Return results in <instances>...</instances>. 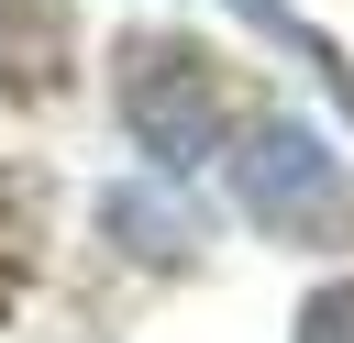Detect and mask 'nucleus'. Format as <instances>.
Wrapping results in <instances>:
<instances>
[{
    "mask_svg": "<svg viewBox=\"0 0 354 343\" xmlns=\"http://www.w3.org/2000/svg\"><path fill=\"white\" fill-rule=\"evenodd\" d=\"M299 343H354V277H343V288H321V299L299 310Z\"/></svg>",
    "mask_w": 354,
    "mask_h": 343,
    "instance_id": "4",
    "label": "nucleus"
},
{
    "mask_svg": "<svg viewBox=\"0 0 354 343\" xmlns=\"http://www.w3.org/2000/svg\"><path fill=\"white\" fill-rule=\"evenodd\" d=\"M232 188L266 232H343V166L321 155L310 122H254L232 155Z\"/></svg>",
    "mask_w": 354,
    "mask_h": 343,
    "instance_id": "2",
    "label": "nucleus"
},
{
    "mask_svg": "<svg viewBox=\"0 0 354 343\" xmlns=\"http://www.w3.org/2000/svg\"><path fill=\"white\" fill-rule=\"evenodd\" d=\"M100 221H111V243H122V254H188V232H199L166 188H111V210H100Z\"/></svg>",
    "mask_w": 354,
    "mask_h": 343,
    "instance_id": "3",
    "label": "nucleus"
},
{
    "mask_svg": "<svg viewBox=\"0 0 354 343\" xmlns=\"http://www.w3.org/2000/svg\"><path fill=\"white\" fill-rule=\"evenodd\" d=\"M122 122L155 166H199L221 144V77L199 44H122Z\"/></svg>",
    "mask_w": 354,
    "mask_h": 343,
    "instance_id": "1",
    "label": "nucleus"
}]
</instances>
